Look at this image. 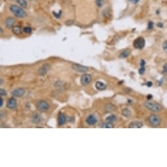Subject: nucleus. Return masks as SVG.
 <instances>
[{
  "mask_svg": "<svg viewBox=\"0 0 167 167\" xmlns=\"http://www.w3.org/2000/svg\"><path fill=\"white\" fill-rule=\"evenodd\" d=\"M7 95V92L6 91L5 89H3V88H1V90H0V96H6Z\"/></svg>",
  "mask_w": 167,
  "mask_h": 167,
  "instance_id": "nucleus-25",
  "label": "nucleus"
},
{
  "mask_svg": "<svg viewBox=\"0 0 167 167\" xmlns=\"http://www.w3.org/2000/svg\"><path fill=\"white\" fill-rule=\"evenodd\" d=\"M122 115L125 117H130L131 116V111L127 107H125L122 110Z\"/></svg>",
  "mask_w": 167,
  "mask_h": 167,
  "instance_id": "nucleus-18",
  "label": "nucleus"
},
{
  "mask_svg": "<svg viewBox=\"0 0 167 167\" xmlns=\"http://www.w3.org/2000/svg\"><path fill=\"white\" fill-rule=\"evenodd\" d=\"M96 1L97 5L100 7H101L102 6V5H103V0H96Z\"/></svg>",
  "mask_w": 167,
  "mask_h": 167,
  "instance_id": "nucleus-26",
  "label": "nucleus"
},
{
  "mask_svg": "<svg viewBox=\"0 0 167 167\" xmlns=\"http://www.w3.org/2000/svg\"><path fill=\"white\" fill-rule=\"evenodd\" d=\"M101 128H114V125H113V124L112 123H109V122H105L104 123L102 124L101 125Z\"/></svg>",
  "mask_w": 167,
  "mask_h": 167,
  "instance_id": "nucleus-20",
  "label": "nucleus"
},
{
  "mask_svg": "<svg viewBox=\"0 0 167 167\" xmlns=\"http://www.w3.org/2000/svg\"><path fill=\"white\" fill-rule=\"evenodd\" d=\"M145 62L144 60H142L140 62V67L142 66H145Z\"/></svg>",
  "mask_w": 167,
  "mask_h": 167,
  "instance_id": "nucleus-31",
  "label": "nucleus"
},
{
  "mask_svg": "<svg viewBox=\"0 0 167 167\" xmlns=\"http://www.w3.org/2000/svg\"><path fill=\"white\" fill-rule=\"evenodd\" d=\"M50 68V66L47 64H45L44 65H43L41 68L39 69L38 70V74L39 75H45L47 74L48 69Z\"/></svg>",
  "mask_w": 167,
  "mask_h": 167,
  "instance_id": "nucleus-10",
  "label": "nucleus"
},
{
  "mask_svg": "<svg viewBox=\"0 0 167 167\" xmlns=\"http://www.w3.org/2000/svg\"><path fill=\"white\" fill-rule=\"evenodd\" d=\"M153 98V96L152 95H148L147 96V99L148 100H150L151 99H152Z\"/></svg>",
  "mask_w": 167,
  "mask_h": 167,
  "instance_id": "nucleus-35",
  "label": "nucleus"
},
{
  "mask_svg": "<svg viewBox=\"0 0 167 167\" xmlns=\"http://www.w3.org/2000/svg\"><path fill=\"white\" fill-rule=\"evenodd\" d=\"M26 93V91L23 88H18L13 90L11 93V95L15 97H22Z\"/></svg>",
  "mask_w": 167,
  "mask_h": 167,
  "instance_id": "nucleus-8",
  "label": "nucleus"
},
{
  "mask_svg": "<svg viewBox=\"0 0 167 167\" xmlns=\"http://www.w3.org/2000/svg\"><path fill=\"white\" fill-rule=\"evenodd\" d=\"M36 107L39 111L41 112H46L49 109V104L45 100H39L36 104Z\"/></svg>",
  "mask_w": 167,
  "mask_h": 167,
  "instance_id": "nucleus-3",
  "label": "nucleus"
},
{
  "mask_svg": "<svg viewBox=\"0 0 167 167\" xmlns=\"http://www.w3.org/2000/svg\"><path fill=\"white\" fill-rule=\"evenodd\" d=\"M23 31L24 32H25V33L26 34H29V33H31L32 29L31 28H29V27H25V28H24Z\"/></svg>",
  "mask_w": 167,
  "mask_h": 167,
  "instance_id": "nucleus-23",
  "label": "nucleus"
},
{
  "mask_svg": "<svg viewBox=\"0 0 167 167\" xmlns=\"http://www.w3.org/2000/svg\"><path fill=\"white\" fill-rule=\"evenodd\" d=\"M145 71V66H142V67H140V69H139V74L140 75H143L144 74Z\"/></svg>",
  "mask_w": 167,
  "mask_h": 167,
  "instance_id": "nucleus-24",
  "label": "nucleus"
},
{
  "mask_svg": "<svg viewBox=\"0 0 167 167\" xmlns=\"http://www.w3.org/2000/svg\"><path fill=\"white\" fill-rule=\"evenodd\" d=\"M15 23V19L13 17H8L5 21V24L7 28H11L13 27V25Z\"/></svg>",
  "mask_w": 167,
  "mask_h": 167,
  "instance_id": "nucleus-12",
  "label": "nucleus"
},
{
  "mask_svg": "<svg viewBox=\"0 0 167 167\" xmlns=\"http://www.w3.org/2000/svg\"><path fill=\"white\" fill-rule=\"evenodd\" d=\"M30 1H33V0H30Z\"/></svg>",
  "mask_w": 167,
  "mask_h": 167,
  "instance_id": "nucleus-37",
  "label": "nucleus"
},
{
  "mask_svg": "<svg viewBox=\"0 0 167 167\" xmlns=\"http://www.w3.org/2000/svg\"><path fill=\"white\" fill-rule=\"evenodd\" d=\"M158 26H160L161 27H162V26H163V24H161V23H159V24H158Z\"/></svg>",
  "mask_w": 167,
  "mask_h": 167,
  "instance_id": "nucleus-36",
  "label": "nucleus"
},
{
  "mask_svg": "<svg viewBox=\"0 0 167 167\" xmlns=\"http://www.w3.org/2000/svg\"><path fill=\"white\" fill-rule=\"evenodd\" d=\"M131 52V51L130 49H128V48H127V49H125V51H123V52L121 53L120 55L119 56V58H125L126 57H128V56L130 55Z\"/></svg>",
  "mask_w": 167,
  "mask_h": 167,
  "instance_id": "nucleus-17",
  "label": "nucleus"
},
{
  "mask_svg": "<svg viewBox=\"0 0 167 167\" xmlns=\"http://www.w3.org/2000/svg\"><path fill=\"white\" fill-rule=\"evenodd\" d=\"M128 1L131 3H133V4H136L139 1V0H128Z\"/></svg>",
  "mask_w": 167,
  "mask_h": 167,
  "instance_id": "nucleus-34",
  "label": "nucleus"
},
{
  "mask_svg": "<svg viewBox=\"0 0 167 167\" xmlns=\"http://www.w3.org/2000/svg\"><path fill=\"white\" fill-rule=\"evenodd\" d=\"M146 85L148 87H152V86L153 85V83L151 82V81L147 82V83H146Z\"/></svg>",
  "mask_w": 167,
  "mask_h": 167,
  "instance_id": "nucleus-32",
  "label": "nucleus"
},
{
  "mask_svg": "<svg viewBox=\"0 0 167 167\" xmlns=\"http://www.w3.org/2000/svg\"><path fill=\"white\" fill-rule=\"evenodd\" d=\"M17 100H16L14 98H11L9 99V100L7 101V107L9 109H15L17 107Z\"/></svg>",
  "mask_w": 167,
  "mask_h": 167,
  "instance_id": "nucleus-9",
  "label": "nucleus"
},
{
  "mask_svg": "<svg viewBox=\"0 0 167 167\" xmlns=\"http://www.w3.org/2000/svg\"><path fill=\"white\" fill-rule=\"evenodd\" d=\"M72 68L75 72H77L79 73H85L89 70V68H88V67L80 65V64H73Z\"/></svg>",
  "mask_w": 167,
  "mask_h": 167,
  "instance_id": "nucleus-6",
  "label": "nucleus"
},
{
  "mask_svg": "<svg viewBox=\"0 0 167 167\" xmlns=\"http://www.w3.org/2000/svg\"><path fill=\"white\" fill-rule=\"evenodd\" d=\"M86 121H87L88 125H95V124L97 123V119L94 115H90L87 117Z\"/></svg>",
  "mask_w": 167,
  "mask_h": 167,
  "instance_id": "nucleus-11",
  "label": "nucleus"
},
{
  "mask_svg": "<svg viewBox=\"0 0 167 167\" xmlns=\"http://www.w3.org/2000/svg\"><path fill=\"white\" fill-rule=\"evenodd\" d=\"M144 106L153 112H159L162 109V107L159 104L153 101L145 102L144 103Z\"/></svg>",
  "mask_w": 167,
  "mask_h": 167,
  "instance_id": "nucleus-2",
  "label": "nucleus"
},
{
  "mask_svg": "<svg viewBox=\"0 0 167 167\" xmlns=\"http://www.w3.org/2000/svg\"><path fill=\"white\" fill-rule=\"evenodd\" d=\"M17 2L18 3V4L22 8H26L27 5H28L26 0H17Z\"/></svg>",
  "mask_w": 167,
  "mask_h": 167,
  "instance_id": "nucleus-21",
  "label": "nucleus"
},
{
  "mask_svg": "<svg viewBox=\"0 0 167 167\" xmlns=\"http://www.w3.org/2000/svg\"><path fill=\"white\" fill-rule=\"evenodd\" d=\"M13 33L16 35H18L20 34L21 32V28L20 26H13Z\"/></svg>",
  "mask_w": 167,
  "mask_h": 167,
  "instance_id": "nucleus-22",
  "label": "nucleus"
},
{
  "mask_svg": "<svg viewBox=\"0 0 167 167\" xmlns=\"http://www.w3.org/2000/svg\"><path fill=\"white\" fill-rule=\"evenodd\" d=\"M153 26V23L152 21H150L149 24H148V29H152Z\"/></svg>",
  "mask_w": 167,
  "mask_h": 167,
  "instance_id": "nucleus-30",
  "label": "nucleus"
},
{
  "mask_svg": "<svg viewBox=\"0 0 167 167\" xmlns=\"http://www.w3.org/2000/svg\"><path fill=\"white\" fill-rule=\"evenodd\" d=\"M117 120V117L115 115H109V116L107 117L106 119V121H107V122H109V123H114V122H116Z\"/></svg>",
  "mask_w": 167,
  "mask_h": 167,
  "instance_id": "nucleus-19",
  "label": "nucleus"
},
{
  "mask_svg": "<svg viewBox=\"0 0 167 167\" xmlns=\"http://www.w3.org/2000/svg\"><path fill=\"white\" fill-rule=\"evenodd\" d=\"M95 87L96 88V89H98L99 91H104L106 89V85H105L104 83H102L101 81H97L95 84Z\"/></svg>",
  "mask_w": 167,
  "mask_h": 167,
  "instance_id": "nucleus-16",
  "label": "nucleus"
},
{
  "mask_svg": "<svg viewBox=\"0 0 167 167\" xmlns=\"http://www.w3.org/2000/svg\"><path fill=\"white\" fill-rule=\"evenodd\" d=\"M10 10L15 17L18 18H25L27 17V13L22 7L16 5H11L10 6Z\"/></svg>",
  "mask_w": 167,
  "mask_h": 167,
  "instance_id": "nucleus-1",
  "label": "nucleus"
},
{
  "mask_svg": "<svg viewBox=\"0 0 167 167\" xmlns=\"http://www.w3.org/2000/svg\"><path fill=\"white\" fill-rule=\"evenodd\" d=\"M92 81V77L89 74H84L81 77V83L83 85H87Z\"/></svg>",
  "mask_w": 167,
  "mask_h": 167,
  "instance_id": "nucleus-7",
  "label": "nucleus"
},
{
  "mask_svg": "<svg viewBox=\"0 0 167 167\" xmlns=\"http://www.w3.org/2000/svg\"><path fill=\"white\" fill-rule=\"evenodd\" d=\"M149 123L152 125L153 126H157L160 125L161 123V118L156 115H152L149 117Z\"/></svg>",
  "mask_w": 167,
  "mask_h": 167,
  "instance_id": "nucleus-5",
  "label": "nucleus"
},
{
  "mask_svg": "<svg viewBox=\"0 0 167 167\" xmlns=\"http://www.w3.org/2000/svg\"><path fill=\"white\" fill-rule=\"evenodd\" d=\"M3 104H4V100H3L1 96V98H0V107H2Z\"/></svg>",
  "mask_w": 167,
  "mask_h": 167,
  "instance_id": "nucleus-33",
  "label": "nucleus"
},
{
  "mask_svg": "<svg viewBox=\"0 0 167 167\" xmlns=\"http://www.w3.org/2000/svg\"><path fill=\"white\" fill-rule=\"evenodd\" d=\"M143 126V124H142V122L138 121H133L130 123L129 125V128H140L142 127Z\"/></svg>",
  "mask_w": 167,
  "mask_h": 167,
  "instance_id": "nucleus-13",
  "label": "nucleus"
},
{
  "mask_svg": "<svg viewBox=\"0 0 167 167\" xmlns=\"http://www.w3.org/2000/svg\"><path fill=\"white\" fill-rule=\"evenodd\" d=\"M163 74H167V64H166L165 66H163Z\"/></svg>",
  "mask_w": 167,
  "mask_h": 167,
  "instance_id": "nucleus-29",
  "label": "nucleus"
},
{
  "mask_svg": "<svg viewBox=\"0 0 167 167\" xmlns=\"http://www.w3.org/2000/svg\"><path fill=\"white\" fill-rule=\"evenodd\" d=\"M163 50L167 53V41H165L163 44Z\"/></svg>",
  "mask_w": 167,
  "mask_h": 167,
  "instance_id": "nucleus-27",
  "label": "nucleus"
},
{
  "mask_svg": "<svg viewBox=\"0 0 167 167\" xmlns=\"http://www.w3.org/2000/svg\"><path fill=\"white\" fill-rule=\"evenodd\" d=\"M41 121V117L37 114H34L32 116V122L34 124H38Z\"/></svg>",
  "mask_w": 167,
  "mask_h": 167,
  "instance_id": "nucleus-15",
  "label": "nucleus"
},
{
  "mask_svg": "<svg viewBox=\"0 0 167 167\" xmlns=\"http://www.w3.org/2000/svg\"><path fill=\"white\" fill-rule=\"evenodd\" d=\"M145 39L142 37H139L134 41L133 46L137 49H142L145 46Z\"/></svg>",
  "mask_w": 167,
  "mask_h": 167,
  "instance_id": "nucleus-4",
  "label": "nucleus"
},
{
  "mask_svg": "<svg viewBox=\"0 0 167 167\" xmlns=\"http://www.w3.org/2000/svg\"><path fill=\"white\" fill-rule=\"evenodd\" d=\"M61 13H62L61 11H60V12H59V13H56H56H55V12H53V14L55 15V17H57V18H60V15H61Z\"/></svg>",
  "mask_w": 167,
  "mask_h": 167,
  "instance_id": "nucleus-28",
  "label": "nucleus"
},
{
  "mask_svg": "<svg viewBox=\"0 0 167 167\" xmlns=\"http://www.w3.org/2000/svg\"><path fill=\"white\" fill-rule=\"evenodd\" d=\"M66 118L65 117V115H64L63 114H62V113H60L58 116V125H60V126L63 125L64 124L66 123Z\"/></svg>",
  "mask_w": 167,
  "mask_h": 167,
  "instance_id": "nucleus-14",
  "label": "nucleus"
}]
</instances>
